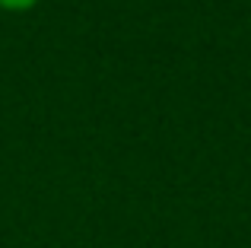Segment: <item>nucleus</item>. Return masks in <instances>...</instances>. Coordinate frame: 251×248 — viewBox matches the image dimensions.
<instances>
[{
	"label": "nucleus",
	"instance_id": "f257e3e1",
	"mask_svg": "<svg viewBox=\"0 0 251 248\" xmlns=\"http://www.w3.org/2000/svg\"><path fill=\"white\" fill-rule=\"evenodd\" d=\"M32 3H35V0H0L3 10H29Z\"/></svg>",
	"mask_w": 251,
	"mask_h": 248
}]
</instances>
